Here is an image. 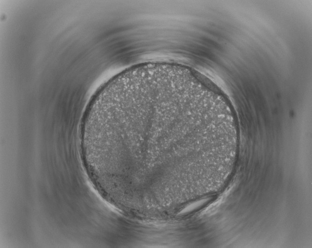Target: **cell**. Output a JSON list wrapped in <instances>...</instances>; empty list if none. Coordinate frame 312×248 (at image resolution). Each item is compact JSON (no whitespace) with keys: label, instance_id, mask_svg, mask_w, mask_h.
<instances>
[{"label":"cell","instance_id":"cell-1","mask_svg":"<svg viewBox=\"0 0 312 248\" xmlns=\"http://www.w3.org/2000/svg\"><path fill=\"white\" fill-rule=\"evenodd\" d=\"M105 124L112 160L123 179L167 181L178 171L181 139L201 130L202 120L192 90L149 81L110 93Z\"/></svg>","mask_w":312,"mask_h":248}]
</instances>
